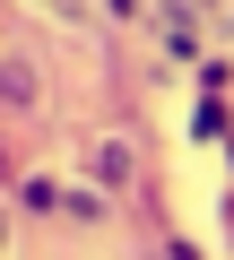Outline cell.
Returning <instances> with one entry per match:
<instances>
[{
    "instance_id": "obj_2",
    "label": "cell",
    "mask_w": 234,
    "mask_h": 260,
    "mask_svg": "<svg viewBox=\"0 0 234 260\" xmlns=\"http://www.w3.org/2000/svg\"><path fill=\"white\" fill-rule=\"evenodd\" d=\"M0 104H9V113H35V61L26 52H0Z\"/></svg>"
},
{
    "instance_id": "obj_1",
    "label": "cell",
    "mask_w": 234,
    "mask_h": 260,
    "mask_svg": "<svg viewBox=\"0 0 234 260\" xmlns=\"http://www.w3.org/2000/svg\"><path fill=\"white\" fill-rule=\"evenodd\" d=\"M87 165H95V182H104V191H139V148H130V139H95V148H87Z\"/></svg>"
},
{
    "instance_id": "obj_6",
    "label": "cell",
    "mask_w": 234,
    "mask_h": 260,
    "mask_svg": "<svg viewBox=\"0 0 234 260\" xmlns=\"http://www.w3.org/2000/svg\"><path fill=\"white\" fill-rule=\"evenodd\" d=\"M156 260H208V251H199V243H182V234H174V243H165V251H156Z\"/></svg>"
},
{
    "instance_id": "obj_4",
    "label": "cell",
    "mask_w": 234,
    "mask_h": 260,
    "mask_svg": "<svg viewBox=\"0 0 234 260\" xmlns=\"http://www.w3.org/2000/svg\"><path fill=\"white\" fill-rule=\"evenodd\" d=\"M191 139H234V113H225V95H199V113H191Z\"/></svg>"
},
{
    "instance_id": "obj_3",
    "label": "cell",
    "mask_w": 234,
    "mask_h": 260,
    "mask_svg": "<svg viewBox=\"0 0 234 260\" xmlns=\"http://www.w3.org/2000/svg\"><path fill=\"white\" fill-rule=\"evenodd\" d=\"M18 208H26V217H61V208H70V191H61L52 174H26V182H18Z\"/></svg>"
},
{
    "instance_id": "obj_5",
    "label": "cell",
    "mask_w": 234,
    "mask_h": 260,
    "mask_svg": "<svg viewBox=\"0 0 234 260\" xmlns=\"http://www.w3.org/2000/svg\"><path fill=\"white\" fill-rule=\"evenodd\" d=\"M165 61H199V35H191V18H182V9L165 18Z\"/></svg>"
}]
</instances>
